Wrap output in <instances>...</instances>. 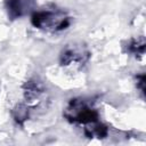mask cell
<instances>
[{"label":"cell","instance_id":"cell-1","mask_svg":"<svg viewBox=\"0 0 146 146\" xmlns=\"http://www.w3.org/2000/svg\"><path fill=\"white\" fill-rule=\"evenodd\" d=\"M32 23L34 26L41 30L56 32L65 29L68 25V17L66 14L59 10H46L36 13L32 18Z\"/></svg>","mask_w":146,"mask_h":146},{"label":"cell","instance_id":"cell-3","mask_svg":"<svg viewBox=\"0 0 146 146\" xmlns=\"http://www.w3.org/2000/svg\"><path fill=\"white\" fill-rule=\"evenodd\" d=\"M144 47H145V42H144V40L141 39L140 42H139L138 40L135 41V42L129 47V49H130V51L133 52V54H143V52H144Z\"/></svg>","mask_w":146,"mask_h":146},{"label":"cell","instance_id":"cell-2","mask_svg":"<svg viewBox=\"0 0 146 146\" xmlns=\"http://www.w3.org/2000/svg\"><path fill=\"white\" fill-rule=\"evenodd\" d=\"M84 54L83 51H79L78 49H66L63 55H62V62L65 65H70V64H80L83 63L84 59Z\"/></svg>","mask_w":146,"mask_h":146}]
</instances>
